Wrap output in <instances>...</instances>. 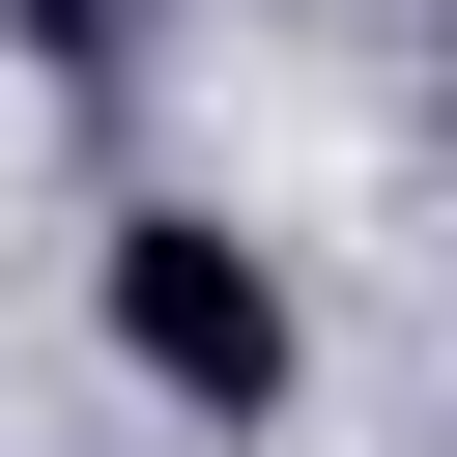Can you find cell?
Masks as SVG:
<instances>
[{
    "mask_svg": "<svg viewBox=\"0 0 457 457\" xmlns=\"http://www.w3.org/2000/svg\"><path fill=\"white\" fill-rule=\"evenodd\" d=\"M0 29H29L57 114H143V57H171V0H0Z\"/></svg>",
    "mask_w": 457,
    "mask_h": 457,
    "instance_id": "7a4b0ae2",
    "label": "cell"
},
{
    "mask_svg": "<svg viewBox=\"0 0 457 457\" xmlns=\"http://www.w3.org/2000/svg\"><path fill=\"white\" fill-rule=\"evenodd\" d=\"M86 314H114V371H143L200 457H257V428L314 400V314H286V257H257L228 200H114V228H86Z\"/></svg>",
    "mask_w": 457,
    "mask_h": 457,
    "instance_id": "6da1fadb",
    "label": "cell"
}]
</instances>
